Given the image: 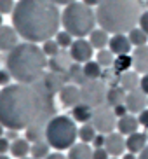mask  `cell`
<instances>
[{
    "label": "cell",
    "mask_w": 148,
    "mask_h": 159,
    "mask_svg": "<svg viewBox=\"0 0 148 159\" xmlns=\"http://www.w3.org/2000/svg\"><path fill=\"white\" fill-rule=\"evenodd\" d=\"M61 25L73 37L82 39L96 28V11H93V7L84 4L82 0L80 2L75 0L72 4L65 5V11L61 14Z\"/></svg>",
    "instance_id": "obj_5"
},
{
    "label": "cell",
    "mask_w": 148,
    "mask_h": 159,
    "mask_svg": "<svg viewBox=\"0 0 148 159\" xmlns=\"http://www.w3.org/2000/svg\"><path fill=\"white\" fill-rule=\"evenodd\" d=\"M79 128L73 117L68 116H54L46 126V142L52 149L65 150L77 143Z\"/></svg>",
    "instance_id": "obj_6"
},
{
    "label": "cell",
    "mask_w": 148,
    "mask_h": 159,
    "mask_svg": "<svg viewBox=\"0 0 148 159\" xmlns=\"http://www.w3.org/2000/svg\"><path fill=\"white\" fill-rule=\"evenodd\" d=\"M5 63L12 79L21 84L38 82L46 75V66L49 65L46 52L33 42L18 44L12 51H9Z\"/></svg>",
    "instance_id": "obj_3"
},
{
    "label": "cell",
    "mask_w": 148,
    "mask_h": 159,
    "mask_svg": "<svg viewBox=\"0 0 148 159\" xmlns=\"http://www.w3.org/2000/svg\"><path fill=\"white\" fill-rule=\"evenodd\" d=\"M30 150H32V145H30V142L26 138H18V140L11 142V154L14 157L23 159L30 154Z\"/></svg>",
    "instance_id": "obj_24"
},
{
    "label": "cell",
    "mask_w": 148,
    "mask_h": 159,
    "mask_svg": "<svg viewBox=\"0 0 148 159\" xmlns=\"http://www.w3.org/2000/svg\"><path fill=\"white\" fill-rule=\"evenodd\" d=\"M54 116V93L42 79L33 84H9L0 91V124L7 129L47 126Z\"/></svg>",
    "instance_id": "obj_1"
},
{
    "label": "cell",
    "mask_w": 148,
    "mask_h": 159,
    "mask_svg": "<svg viewBox=\"0 0 148 159\" xmlns=\"http://www.w3.org/2000/svg\"><path fill=\"white\" fill-rule=\"evenodd\" d=\"M14 0H0V14H9L14 11Z\"/></svg>",
    "instance_id": "obj_36"
},
{
    "label": "cell",
    "mask_w": 148,
    "mask_h": 159,
    "mask_svg": "<svg viewBox=\"0 0 148 159\" xmlns=\"http://www.w3.org/2000/svg\"><path fill=\"white\" fill-rule=\"evenodd\" d=\"M120 159H138V154H134V152H129V150H127V152H125Z\"/></svg>",
    "instance_id": "obj_48"
},
{
    "label": "cell",
    "mask_w": 148,
    "mask_h": 159,
    "mask_svg": "<svg viewBox=\"0 0 148 159\" xmlns=\"http://www.w3.org/2000/svg\"><path fill=\"white\" fill-rule=\"evenodd\" d=\"M131 56H133V68L141 75L148 74V44L134 47Z\"/></svg>",
    "instance_id": "obj_14"
},
{
    "label": "cell",
    "mask_w": 148,
    "mask_h": 159,
    "mask_svg": "<svg viewBox=\"0 0 148 159\" xmlns=\"http://www.w3.org/2000/svg\"><path fill=\"white\" fill-rule=\"evenodd\" d=\"M108 49H110L115 56L117 54H131V52H133V44H131L127 33H113L110 37Z\"/></svg>",
    "instance_id": "obj_12"
},
{
    "label": "cell",
    "mask_w": 148,
    "mask_h": 159,
    "mask_svg": "<svg viewBox=\"0 0 148 159\" xmlns=\"http://www.w3.org/2000/svg\"><path fill=\"white\" fill-rule=\"evenodd\" d=\"M125 107L129 110V114L138 116L139 112H143L145 108H148V94H145L141 89L131 91L125 96Z\"/></svg>",
    "instance_id": "obj_11"
},
{
    "label": "cell",
    "mask_w": 148,
    "mask_h": 159,
    "mask_svg": "<svg viewBox=\"0 0 148 159\" xmlns=\"http://www.w3.org/2000/svg\"><path fill=\"white\" fill-rule=\"evenodd\" d=\"M96 135H98V131L93 126V122H85V124H82L79 128V140L84 142V143H93Z\"/></svg>",
    "instance_id": "obj_29"
},
{
    "label": "cell",
    "mask_w": 148,
    "mask_h": 159,
    "mask_svg": "<svg viewBox=\"0 0 148 159\" xmlns=\"http://www.w3.org/2000/svg\"><path fill=\"white\" fill-rule=\"evenodd\" d=\"M59 44L56 42V39H49V40H46L44 42V46H42V51L46 52V56H49V58H54V56H58L59 54Z\"/></svg>",
    "instance_id": "obj_34"
},
{
    "label": "cell",
    "mask_w": 148,
    "mask_h": 159,
    "mask_svg": "<svg viewBox=\"0 0 148 159\" xmlns=\"http://www.w3.org/2000/svg\"><path fill=\"white\" fill-rule=\"evenodd\" d=\"M146 7H148V0H146Z\"/></svg>",
    "instance_id": "obj_56"
},
{
    "label": "cell",
    "mask_w": 148,
    "mask_h": 159,
    "mask_svg": "<svg viewBox=\"0 0 148 159\" xmlns=\"http://www.w3.org/2000/svg\"><path fill=\"white\" fill-rule=\"evenodd\" d=\"M54 4H58V5H68V4H72V2H75V0H52Z\"/></svg>",
    "instance_id": "obj_50"
},
{
    "label": "cell",
    "mask_w": 148,
    "mask_h": 159,
    "mask_svg": "<svg viewBox=\"0 0 148 159\" xmlns=\"http://www.w3.org/2000/svg\"><path fill=\"white\" fill-rule=\"evenodd\" d=\"M70 58L75 61V63H87V61L93 60L94 54V47L91 46L89 40L85 39H77L73 40V44L70 46Z\"/></svg>",
    "instance_id": "obj_9"
},
{
    "label": "cell",
    "mask_w": 148,
    "mask_h": 159,
    "mask_svg": "<svg viewBox=\"0 0 148 159\" xmlns=\"http://www.w3.org/2000/svg\"><path fill=\"white\" fill-rule=\"evenodd\" d=\"M0 26H2V14H0Z\"/></svg>",
    "instance_id": "obj_53"
},
{
    "label": "cell",
    "mask_w": 148,
    "mask_h": 159,
    "mask_svg": "<svg viewBox=\"0 0 148 159\" xmlns=\"http://www.w3.org/2000/svg\"><path fill=\"white\" fill-rule=\"evenodd\" d=\"M139 84H141V74H138L134 68H131V70L119 75V86L124 88L127 93L139 89Z\"/></svg>",
    "instance_id": "obj_17"
},
{
    "label": "cell",
    "mask_w": 148,
    "mask_h": 159,
    "mask_svg": "<svg viewBox=\"0 0 148 159\" xmlns=\"http://www.w3.org/2000/svg\"><path fill=\"white\" fill-rule=\"evenodd\" d=\"M42 80H44V84H46V88L51 91V93H59L61 89H63V86H65V82L68 80V77H66V74H59V72H47L44 77H42Z\"/></svg>",
    "instance_id": "obj_18"
},
{
    "label": "cell",
    "mask_w": 148,
    "mask_h": 159,
    "mask_svg": "<svg viewBox=\"0 0 148 159\" xmlns=\"http://www.w3.org/2000/svg\"><path fill=\"white\" fill-rule=\"evenodd\" d=\"M84 4H87V5H91V7H98V5L101 4V0H82Z\"/></svg>",
    "instance_id": "obj_47"
},
{
    "label": "cell",
    "mask_w": 148,
    "mask_h": 159,
    "mask_svg": "<svg viewBox=\"0 0 148 159\" xmlns=\"http://www.w3.org/2000/svg\"><path fill=\"white\" fill-rule=\"evenodd\" d=\"M19 33L16 32L14 26H0V49L2 51H12L18 46Z\"/></svg>",
    "instance_id": "obj_16"
},
{
    "label": "cell",
    "mask_w": 148,
    "mask_h": 159,
    "mask_svg": "<svg viewBox=\"0 0 148 159\" xmlns=\"http://www.w3.org/2000/svg\"><path fill=\"white\" fill-rule=\"evenodd\" d=\"M139 89H141L145 94H148V74L141 75V84H139Z\"/></svg>",
    "instance_id": "obj_44"
},
{
    "label": "cell",
    "mask_w": 148,
    "mask_h": 159,
    "mask_svg": "<svg viewBox=\"0 0 148 159\" xmlns=\"http://www.w3.org/2000/svg\"><path fill=\"white\" fill-rule=\"evenodd\" d=\"M111 68H113V72L119 74V75L127 72V70H131V68H133V56H131V54H117Z\"/></svg>",
    "instance_id": "obj_26"
},
{
    "label": "cell",
    "mask_w": 148,
    "mask_h": 159,
    "mask_svg": "<svg viewBox=\"0 0 148 159\" xmlns=\"http://www.w3.org/2000/svg\"><path fill=\"white\" fill-rule=\"evenodd\" d=\"M61 12L52 0H19L12 11V26L26 42H46L56 37Z\"/></svg>",
    "instance_id": "obj_2"
},
{
    "label": "cell",
    "mask_w": 148,
    "mask_h": 159,
    "mask_svg": "<svg viewBox=\"0 0 148 159\" xmlns=\"http://www.w3.org/2000/svg\"><path fill=\"white\" fill-rule=\"evenodd\" d=\"M127 37H129L133 47L146 46L148 44V33L145 32V30H141V26H134L131 32H127Z\"/></svg>",
    "instance_id": "obj_27"
},
{
    "label": "cell",
    "mask_w": 148,
    "mask_h": 159,
    "mask_svg": "<svg viewBox=\"0 0 148 159\" xmlns=\"http://www.w3.org/2000/svg\"><path fill=\"white\" fill-rule=\"evenodd\" d=\"M117 121H119V117L113 112V107H110L108 103L94 108L93 119H91V122H93V126L96 128V131L98 133H103V135H108L111 131H115L117 129Z\"/></svg>",
    "instance_id": "obj_8"
},
{
    "label": "cell",
    "mask_w": 148,
    "mask_h": 159,
    "mask_svg": "<svg viewBox=\"0 0 148 159\" xmlns=\"http://www.w3.org/2000/svg\"><path fill=\"white\" fill-rule=\"evenodd\" d=\"M46 159H68V156H63L59 150H58V152H52V154H49Z\"/></svg>",
    "instance_id": "obj_46"
},
{
    "label": "cell",
    "mask_w": 148,
    "mask_h": 159,
    "mask_svg": "<svg viewBox=\"0 0 148 159\" xmlns=\"http://www.w3.org/2000/svg\"><path fill=\"white\" fill-rule=\"evenodd\" d=\"M107 93L108 88L105 84V80L94 79L87 80L80 86V94H82V103H87L89 107L98 108L107 103Z\"/></svg>",
    "instance_id": "obj_7"
},
{
    "label": "cell",
    "mask_w": 148,
    "mask_h": 159,
    "mask_svg": "<svg viewBox=\"0 0 148 159\" xmlns=\"http://www.w3.org/2000/svg\"><path fill=\"white\" fill-rule=\"evenodd\" d=\"M23 159H35V157H28V156H26V157H23Z\"/></svg>",
    "instance_id": "obj_54"
},
{
    "label": "cell",
    "mask_w": 148,
    "mask_h": 159,
    "mask_svg": "<svg viewBox=\"0 0 148 159\" xmlns=\"http://www.w3.org/2000/svg\"><path fill=\"white\" fill-rule=\"evenodd\" d=\"M138 26H141V30H145V32L148 33V11H143V12H141Z\"/></svg>",
    "instance_id": "obj_39"
},
{
    "label": "cell",
    "mask_w": 148,
    "mask_h": 159,
    "mask_svg": "<svg viewBox=\"0 0 148 159\" xmlns=\"http://www.w3.org/2000/svg\"><path fill=\"white\" fill-rule=\"evenodd\" d=\"M30 154H32V157H35V159H46L47 156L51 154V145L47 143L46 140L37 142V143H33V145H32V150H30Z\"/></svg>",
    "instance_id": "obj_31"
},
{
    "label": "cell",
    "mask_w": 148,
    "mask_h": 159,
    "mask_svg": "<svg viewBox=\"0 0 148 159\" xmlns=\"http://www.w3.org/2000/svg\"><path fill=\"white\" fill-rule=\"evenodd\" d=\"M139 2H141V0H139Z\"/></svg>",
    "instance_id": "obj_57"
},
{
    "label": "cell",
    "mask_w": 148,
    "mask_h": 159,
    "mask_svg": "<svg viewBox=\"0 0 148 159\" xmlns=\"http://www.w3.org/2000/svg\"><path fill=\"white\" fill-rule=\"evenodd\" d=\"M139 0H101L96 7L98 26L113 33H127L138 26L141 16Z\"/></svg>",
    "instance_id": "obj_4"
},
{
    "label": "cell",
    "mask_w": 148,
    "mask_h": 159,
    "mask_svg": "<svg viewBox=\"0 0 148 159\" xmlns=\"http://www.w3.org/2000/svg\"><path fill=\"white\" fill-rule=\"evenodd\" d=\"M93 112H94L93 107H89L87 103L80 102L79 105H75V107L72 108V117L75 119V122H82V124H85V122H91V119H93Z\"/></svg>",
    "instance_id": "obj_22"
},
{
    "label": "cell",
    "mask_w": 148,
    "mask_h": 159,
    "mask_svg": "<svg viewBox=\"0 0 148 159\" xmlns=\"http://www.w3.org/2000/svg\"><path fill=\"white\" fill-rule=\"evenodd\" d=\"M84 74L87 77V80H94V79H101L103 75V66L98 63V61H87V63H84Z\"/></svg>",
    "instance_id": "obj_28"
},
{
    "label": "cell",
    "mask_w": 148,
    "mask_h": 159,
    "mask_svg": "<svg viewBox=\"0 0 148 159\" xmlns=\"http://www.w3.org/2000/svg\"><path fill=\"white\" fill-rule=\"evenodd\" d=\"M26 140L32 143L46 140V126H30L26 129Z\"/></svg>",
    "instance_id": "obj_33"
},
{
    "label": "cell",
    "mask_w": 148,
    "mask_h": 159,
    "mask_svg": "<svg viewBox=\"0 0 148 159\" xmlns=\"http://www.w3.org/2000/svg\"><path fill=\"white\" fill-rule=\"evenodd\" d=\"M4 128H5L4 124H0V136H4V135H5V131H4Z\"/></svg>",
    "instance_id": "obj_51"
},
{
    "label": "cell",
    "mask_w": 148,
    "mask_h": 159,
    "mask_svg": "<svg viewBox=\"0 0 148 159\" xmlns=\"http://www.w3.org/2000/svg\"><path fill=\"white\" fill-rule=\"evenodd\" d=\"M105 138H107V135H103V133H98V135L94 136V140H93L94 149H96V147H105Z\"/></svg>",
    "instance_id": "obj_42"
},
{
    "label": "cell",
    "mask_w": 148,
    "mask_h": 159,
    "mask_svg": "<svg viewBox=\"0 0 148 159\" xmlns=\"http://www.w3.org/2000/svg\"><path fill=\"white\" fill-rule=\"evenodd\" d=\"M56 42L59 44V47H70L72 44H73V35L68 33L66 30L58 32V33H56Z\"/></svg>",
    "instance_id": "obj_35"
},
{
    "label": "cell",
    "mask_w": 148,
    "mask_h": 159,
    "mask_svg": "<svg viewBox=\"0 0 148 159\" xmlns=\"http://www.w3.org/2000/svg\"><path fill=\"white\" fill-rule=\"evenodd\" d=\"M125 145H127V150L129 152L141 154V150L148 145V135L145 131H136L133 135L125 136Z\"/></svg>",
    "instance_id": "obj_19"
},
{
    "label": "cell",
    "mask_w": 148,
    "mask_h": 159,
    "mask_svg": "<svg viewBox=\"0 0 148 159\" xmlns=\"http://www.w3.org/2000/svg\"><path fill=\"white\" fill-rule=\"evenodd\" d=\"M110 159H120V157H110Z\"/></svg>",
    "instance_id": "obj_55"
},
{
    "label": "cell",
    "mask_w": 148,
    "mask_h": 159,
    "mask_svg": "<svg viewBox=\"0 0 148 159\" xmlns=\"http://www.w3.org/2000/svg\"><path fill=\"white\" fill-rule=\"evenodd\" d=\"M113 112H115L117 117H122V116H125V114H129V110H127V107H125V103H122V105L113 107Z\"/></svg>",
    "instance_id": "obj_43"
},
{
    "label": "cell",
    "mask_w": 148,
    "mask_h": 159,
    "mask_svg": "<svg viewBox=\"0 0 148 159\" xmlns=\"http://www.w3.org/2000/svg\"><path fill=\"white\" fill-rule=\"evenodd\" d=\"M105 149L111 157H122L127 152V145H125V136L119 131H111L105 138Z\"/></svg>",
    "instance_id": "obj_10"
},
{
    "label": "cell",
    "mask_w": 148,
    "mask_h": 159,
    "mask_svg": "<svg viewBox=\"0 0 148 159\" xmlns=\"http://www.w3.org/2000/svg\"><path fill=\"white\" fill-rule=\"evenodd\" d=\"M12 79L9 70H0V86H9V80Z\"/></svg>",
    "instance_id": "obj_40"
},
{
    "label": "cell",
    "mask_w": 148,
    "mask_h": 159,
    "mask_svg": "<svg viewBox=\"0 0 148 159\" xmlns=\"http://www.w3.org/2000/svg\"><path fill=\"white\" fill-rule=\"evenodd\" d=\"M110 33L107 32V30L103 28H94L93 32L89 33V42H91V46L94 47V49H105V47H108V44H110Z\"/></svg>",
    "instance_id": "obj_20"
},
{
    "label": "cell",
    "mask_w": 148,
    "mask_h": 159,
    "mask_svg": "<svg viewBox=\"0 0 148 159\" xmlns=\"http://www.w3.org/2000/svg\"><path fill=\"white\" fill-rule=\"evenodd\" d=\"M66 77H68V80H72L75 86H82L84 82H87V77L84 74V66L80 65V63L70 65L68 72H66Z\"/></svg>",
    "instance_id": "obj_25"
},
{
    "label": "cell",
    "mask_w": 148,
    "mask_h": 159,
    "mask_svg": "<svg viewBox=\"0 0 148 159\" xmlns=\"http://www.w3.org/2000/svg\"><path fill=\"white\" fill-rule=\"evenodd\" d=\"M5 135H7V138H9L11 142H14V140H18V138H19V136H18V129H7Z\"/></svg>",
    "instance_id": "obj_45"
},
{
    "label": "cell",
    "mask_w": 148,
    "mask_h": 159,
    "mask_svg": "<svg viewBox=\"0 0 148 159\" xmlns=\"http://www.w3.org/2000/svg\"><path fill=\"white\" fill-rule=\"evenodd\" d=\"M0 159H9V157H7L5 154H0Z\"/></svg>",
    "instance_id": "obj_52"
},
{
    "label": "cell",
    "mask_w": 148,
    "mask_h": 159,
    "mask_svg": "<svg viewBox=\"0 0 148 159\" xmlns=\"http://www.w3.org/2000/svg\"><path fill=\"white\" fill-rule=\"evenodd\" d=\"M138 159H148V145L141 150V154H138Z\"/></svg>",
    "instance_id": "obj_49"
},
{
    "label": "cell",
    "mask_w": 148,
    "mask_h": 159,
    "mask_svg": "<svg viewBox=\"0 0 148 159\" xmlns=\"http://www.w3.org/2000/svg\"><path fill=\"white\" fill-rule=\"evenodd\" d=\"M111 156L108 154V150L105 147H96L93 152V159H110Z\"/></svg>",
    "instance_id": "obj_37"
},
{
    "label": "cell",
    "mask_w": 148,
    "mask_h": 159,
    "mask_svg": "<svg viewBox=\"0 0 148 159\" xmlns=\"http://www.w3.org/2000/svg\"><path fill=\"white\" fill-rule=\"evenodd\" d=\"M96 61L103 66V68H111V66H113V61H115V54H113L108 47L99 49V51L96 52Z\"/></svg>",
    "instance_id": "obj_30"
},
{
    "label": "cell",
    "mask_w": 148,
    "mask_h": 159,
    "mask_svg": "<svg viewBox=\"0 0 148 159\" xmlns=\"http://www.w3.org/2000/svg\"><path fill=\"white\" fill-rule=\"evenodd\" d=\"M139 119L138 116L134 114H125V116L119 117V121H117V131L122 133L124 136H129L136 131H139Z\"/></svg>",
    "instance_id": "obj_15"
},
{
    "label": "cell",
    "mask_w": 148,
    "mask_h": 159,
    "mask_svg": "<svg viewBox=\"0 0 148 159\" xmlns=\"http://www.w3.org/2000/svg\"><path fill=\"white\" fill-rule=\"evenodd\" d=\"M125 96H127V91L120 86H111L108 88V93H107V103L110 107H117V105H122L125 103Z\"/></svg>",
    "instance_id": "obj_23"
},
{
    "label": "cell",
    "mask_w": 148,
    "mask_h": 159,
    "mask_svg": "<svg viewBox=\"0 0 148 159\" xmlns=\"http://www.w3.org/2000/svg\"><path fill=\"white\" fill-rule=\"evenodd\" d=\"M59 102L65 105V107H72L73 108L75 105H79L82 102V94H80V86L75 84H65L63 89L59 93Z\"/></svg>",
    "instance_id": "obj_13"
},
{
    "label": "cell",
    "mask_w": 148,
    "mask_h": 159,
    "mask_svg": "<svg viewBox=\"0 0 148 159\" xmlns=\"http://www.w3.org/2000/svg\"><path fill=\"white\" fill-rule=\"evenodd\" d=\"M49 65H51V70H52V72H59V74H66L72 63H68V61H66V56H63V54L59 52L58 56L51 58V63H49Z\"/></svg>",
    "instance_id": "obj_32"
},
{
    "label": "cell",
    "mask_w": 148,
    "mask_h": 159,
    "mask_svg": "<svg viewBox=\"0 0 148 159\" xmlns=\"http://www.w3.org/2000/svg\"><path fill=\"white\" fill-rule=\"evenodd\" d=\"M9 138L7 136H0V154H5L11 150V143H9Z\"/></svg>",
    "instance_id": "obj_38"
},
{
    "label": "cell",
    "mask_w": 148,
    "mask_h": 159,
    "mask_svg": "<svg viewBox=\"0 0 148 159\" xmlns=\"http://www.w3.org/2000/svg\"><path fill=\"white\" fill-rule=\"evenodd\" d=\"M138 119H139V124H141V128L148 129V108H145L143 112L138 114Z\"/></svg>",
    "instance_id": "obj_41"
},
{
    "label": "cell",
    "mask_w": 148,
    "mask_h": 159,
    "mask_svg": "<svg viewBox=\"0 0 148 159\" xmlns=\"http://www.w3.org/2000/svg\"><path fill=\"white\" fill-rule=\"evenodd\" d=\"M93 152L94 149L89 143L79 142L68 149V159H93Z\"/></svg>",
    "instance_id": "obj_21"
}]
</instances>
